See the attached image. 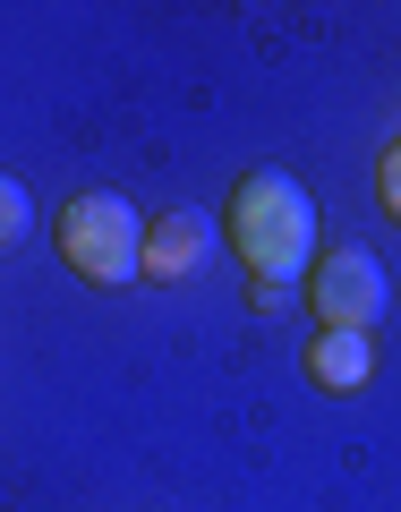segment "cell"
I'll use <instances>...</instances> for the list:
<instances>
[{"instance_id":"obj_1","label":"cell","mask_w":401,"mask_h":512,"mask_svg":"<svg viewBox=\"0 0 401 512\" xmlns=\"http://www.w3.org/2000/svg\"><path fill=\"white\" fill-rule=\"evenodd\" d=\"M222 231H231L239 265H248L256 299L274 308V299H291V282L316 274V197L291 180V171H248V180L231 188V214H222Z\"/></svg>"},{"instance_id":"obj_2","label":"cell","mask_w":401,"mask_h":512,"mask_svg":"<svg viewBox=\"0 0 401 512\" xmlns=\"http://www.w3.org/2000/svg\"><path fill=\"white\" fill-rule=\"evenodd\" d=\"M60 256L94 291H128V282H146V214L111 188H86L60 205Z\"/></svg>"},{"instance_id":"obj_3","label":"cell","mask_w":401,"mask_h":512,"mask_svg":"<svg viewBox=\"0 0 401 512\" xmlns=\"http://www.w3.org/2000/svg\"><path fill=\"white\" fill-rule=\"evenodd\" d=\"M384 299H393V282H384V256H376V248L342 239L333 256H316V274H308L316 333H367V325L384 316Z\"/></svg>"},{"instance_id":"obj_4","label":"cell","mask_w":401,"mask_h":512,"mask_svg":"<svg viewBox=\"0 0 401 512\" xmlns=\"http://www.w3.org/2000/svg\"><path fill=\"white\" fill-rule=\"evenodd\" d=\"M214 256V222L205 214H154L146 222V274L154 282H188Z\"/></svg>"},{"instance_id":"obj_5","label":"cell","mask_w":401,"mask_h":512,"mask_svg":"<svg viewBox=\"0 0 401 512\" xmlns=\"http://www.w3.org/2000/svg\"><path fill=\"white\" fill-rule=\"evenodd\" d=\"M308 376L325 384V393H359V384L376 376V342H367V333H316L308 342Z\"/></svg>"},{"instance_id":"obj_6","label":"cell","mask_w":401,"mask_h":512,"mask_svg":"<svg viewBox=\"0 0 401 512\" xmlns=\"http://www.w3.org/2000/svg\"><path fill=\"white\" fill-rule=\"evenodd\" d=\"M26 231H35V197H26L18 171H0V248H18Z\"/></svg>"},{"instance_id":"obj_7","label":"cell","mask_w":401,"mask_h":512,"mask_svg":"<svg viewBox=\"0 0 401 512\" xmlns=\"http://www.w3.org/2000/svg\"><path fill=\"white\" fill-rule=\"evenodd\" d=\"M376 197H384V214L401 222V146H384V163H376Z\"/></svg>"}]
</instances>
